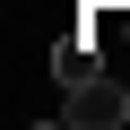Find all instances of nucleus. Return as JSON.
I'll use <instances>...</instances> for the list:
<instances>
[{
	"label": "nucleus",
	"mask_w": 130,
	"mask_h": 130,
	"mask_svg": "<svg viewBox=\"0 0 130 130\" xmlns=\"http://www.w3.org/2000/svg\"><path fill=\"white\" fill-rule=\"evenodd\" d=\"M52 78H61V95H70V87H87V78H104V61H95V43H78V35H61V43H52Z\"/></svg>",
	"instance_id": "f03ea898"
},
{
	"label": "nucleus",
	"mask_w": 130,
	"mask_h": 130,
	"mask_svg": "<svg viewBox=\"0 0 130 130\" xmlns=\"http://www.w3.org/2000/svg\"><path fill=\"white\" fill-rule=\"evenodd\" d=\"M61 121H78V130H113V121H130V87H113V78H87V87H70Z\"/></svg>",
	"instance_id": "f257e3e1"
}]
</instances>
